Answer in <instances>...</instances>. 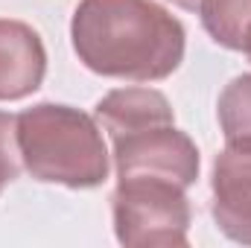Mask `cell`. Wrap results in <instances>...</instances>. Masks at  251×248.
I'll list each match as a JSON object with an SVG mask.
<instances>
[{
    "instance_id": "obj_5",
    "label": "cell",
    "mask_w": 251,
    "mask_h": 248,
    "mask_svg": "<svg viewBox=\"0 0 251 248\" xmlns=\"http://www.w3.org/2000/svg\"><path fill=\"white\" fill-rule=\"evenodd\" d=\"M210 190V213L219 231L240 246H251V140H231L216 155Z\"/></svg>"
},
{
    "instance_id": "obj_7",
    "label": "cell",
    "mask_w": 251,
    "mask_h": 248,
    "mask_svg": "<svg viewBox=\"0 0 251 248\" xmlns=\"http://www.w3.org/2000/svg\"><path fill=\"white\" fill-rule=\"evenodd\" d=\"M94 114H97L100 125L111 137H120V134H128V131H140V128H149V125L176 123L170 99L155 88H117V91H108L97 102Z\"/></svg>"
},
{
    "instance_id": "obj_10",
    "label": "cell",
    "mask_w": 251,
    "mask_h": 248,
    "mask_svg": "<svg viewBox=\"0 0 251 248\" xmlns=\"http://www.w3.org/2000/svg\"><path fill=\"white\" fill-rule=\"evenodd\" d=\"M21 146H18V117L0 111V193L21 175Z\"/></svg>"
},
{
    "instance_id": "obj_4",
    "label": "cell",
    "mask_w": 251,
    "mask_h": 248,
    "mask_svg": "<svg viewBox=\"0 0 251 248\" xmlns=\"http://www.w3.org/2000/svg\"><path fill=\"white\" fill-rule=\"evenodd\" d=\"M111 140L117 178H167L184 190L199 178V149L176 123L149 125Z\"/></svg>"
},
{
    "instance_id": "obj_12",
    "label": "cell",
    "mask_w": 251,
    "mask_h": 248,
    "mask_svg": "<svg viewBox=\"0 0 251 248\" xmlns=\"http://www.w3.org/2000/svg\"><path fill=\"white\" fill-rule=\"evenodd\" d=\"M243 53L249 56V62H251V29H249V35H246V44H243Z\"/></svg>"
},
{
    "instance_id": "obj_6",
    "label": "cell",
    "mask_w": 251,
    "mask_h": 248,
    "mask_svg": "<svg viewBox=\"0 0 251 248\" xmlns=\"http://www.w3.org/2000/svg\"><path fill=\"white\" fill-rule=\"evenodd\" d=\"M47 73V50L41 35L12 18H0V102L35 94Z\"/></svg>"
},
{
    "instance_id": "obj_9",
    "label": "cell",
    "mask_w": 251,
    "mask_h": 248,
    "mask_svg": "<svg viewBox=\"0 0 251 248\" xmlns=\"http://www.w3.org/2000/svg\"><path fill=\"white\" fill-rule=\"evenodd\" d=\"M216 114L225 140H251V73L234 76L219 94Z\"/></svg>"
},
{
    "instance_id": "obj_1",
    "label": "cell",
    "mask_w": 251,
    "mask_h": 248,
    "mask_svg": "<svg viewBox=\"0 0 251 248\" xmlns=\"http://www.w3.org/2000/svg\"><path fill=\"white\" fill-rule=\"evenodd\" d=\"M70 38L88 70L126 82L173 76L187 47L181 21L155 0H79Z\"/></svg>"
},
{
    "instance_id": "obj_3",
    "label": "cell",
    "mask_w": 251,
    "mask_h": 248,
    "mask_svg": "<svg viewBox=\"0 0 251 248\" xmlns=\"http://www.w3.org/2000/svg\"><path fill=\"white\" fill-rule=\"evenodd\" d=\"M114 234L128 248L187 246L190 201L184 187L167 178H117L111 196Z\"/></svg>"
},
{
    "instance_id": "obj_8",
    "label": "cell",
    "mask_w": 251,
    "mask_h": 248,
    "mask_svg": "<svg viewBox=\"0 0 251 248\" xmlns=\"http://www.w3.org/2000/svg\"><path fill=\"white\" fill-rule=\"evenodd\" d=\"M204 32L225 50H243L251 29V0H201L199 3Z\"/></svg>"
},
{
    "instance_id": "obj_2",
    "label": "cell",
    "mask_w": 251,
    "mask_h": 248,
    "mask_svg": "<svg viewBox=\"0 0 251 248\" xmlns=\"http://www.w3.org/2000/svg\"><path fill=\"white\" fill-rule=\"evenodd\" d=\"M24 170L44 184L91 190L108 178V149L97 120L79 108L38 102L18 114Z\"/></svg>"
},
{
    "instance_id": "obj_11",
    "label": "cell",
    "mask_w": 251,
    "mask_h": 248,
    "mask_svg": "<svg viewBox=\"0 0 251 248\" xmlns=\"http://www.w3.org/2000/svg\"><path fill=\"white\" fill-rule=\"evenodd\" d=\"M170 3H176L178 9H187V12H199V3L201 0H170Z\"/></svg>"
}]
</instances>
